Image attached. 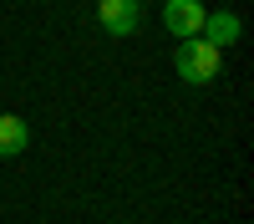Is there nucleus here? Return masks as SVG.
Here are the masks:
<instances>
[{
    "instance_id": "1",
    "label": "nucleus",
    "mask_w": 254,
    "mask_h": 224,
    "mask_svg": "<svg viewBox=\"0 0 254 224\" xmlns=\"http://www.w3.org/2000/svg\"><path fill=\"white\" fill-rule=\"evenodd\" d=\"M219 61H224L219 46H208L203 36H188V41H178V51H173V72L188 81V87H203V81L219 76Z\"/></svg>"
},
{
    "instance_id": "2",
    "label": "nucleus",
    "mask_w": 254,
    "mask_h": 224,
    "mask_svg": "<svg viewBox=\"0 0 254 224\" xmlns=\"http://www.w3.org/2000/svg\"><path fill=\"white\" fill-rule=\"evenodd\" d=\"M203 15L208 10L198 5V0H168V5H163V31L173 41H188V36L203 31Z\"/></svg>"
},
{
    "instance_id": "3",
    "label": "nucleus",
    "mask_w": 254,
    "mask_h": 224,
    "mask_svg": "<svg viewBox=\"0 0 254 224\" xmlns=\"http://www.w3.org/2000/svg\"><path fill=\"white\" fill-rule=\"evenodd\" d=\"M97 20L107 36H132L142 20V5L137 0H97Z\"/></svg>"
},
{
    "instance_id": "4",
    "label": "nucleus",
    "mask_w": 254,
    "mask_h": 224,
    "mask_svg": "<svg viewBox=\"0 0 254 224\" xmlns=\"http://www.w3.org/2000/svg\"><path fill=\"white\" fill-rule=\"evenodd\" d=\"M208 46H219V51H229L234 41L244 36V20L234 15V10H219V15H203V31H198Z\"/></svg>"
},
{
    "instance_id": "5",
    "label": "nucleus",
    "mask_w": 254,
    "mask_h": 224,
    "mask_svg": "<svg viewBox=\"0 0 254 224\" xmlns=\"http://www.w3.org/2000/svg\"><path fill=\"white\" fill-rule=\"evenodd\" d=\"M26 143H31V128H26L20 117L0 112V158H15V153H26Z\"/></svg>"
}]
</instances>
